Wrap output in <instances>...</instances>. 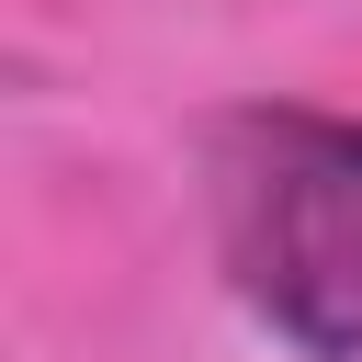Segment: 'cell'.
Returning a JSON list of instances; mask_svg holds the SVG:
<instances>
[{"label": "cell", "mask_w": 362, "mask_h": 362, "mask_svg": "<svg viewBox=\"0 0 362 362\" xmlns=\"http://www.w3.org/2000/svg\"><path fill=\"white\" fill-rule=\"evenodd\" d=\"M215 249L272 339L362 362V124L238 113L215 136Z\"/></svg>", "instance_id": "1"}]
</instances>
